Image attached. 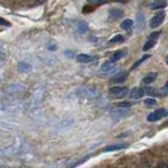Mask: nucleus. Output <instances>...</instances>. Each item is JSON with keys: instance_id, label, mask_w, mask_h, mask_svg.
I'll list each match as a JSON object with an SVG mask.
<instances>
[{"instance_id": "2", "label": "nucleus", "mask_w": 168, "mask_h": 168, "mask_svg": "<svg viewBox=\"0 0 168 168\" xmlns=\"http://www.w3.org/2000/svg\"><path fill=\"white\" fill-rule=\"evenodd\" d=\"M108 92L115 98H123L129 92V90L126 86H112L109 88Z\"/></svg>"}, {"instance_id": "13", "label": "nucleus", "mask_w": 168, "mask_h": 168, "mask_svg": "<svg viewBox=\"0 0 168 168\" xmlns=\"http://www.w3.org/2000/svg\"><path fill=\"white\" fill-rule=\"evenodd\" d=\"M77 60L82 63H88L94 60V57L89 56V55H86V54H80L77 56Z\"/></svg>"}, {"instance_id": "11", "label": "nucleus", "mask_w": 168, "mask_h": 168, "mask_svg": "<svg viewBox=\"0 0 168 168\" xmlns=\"http://www.w3.org/2000/svg\"><path fill=\"white\" fill-rule=\"evenodd\" d=\"M126 79H127V73L122 71V73L113 76V78L111 79V81H112L113 83H123Z\"/></svg>"}, {"instance_id": "5", "label": "nucleus", "mask_w": 168, "mask_h": 168, "mask_svg": "<svg viewBox=\"0 0 168 168\" xmlns=\"http://www.w3.org/2000/svg\"><path fill=\"white\" fill-rule=\"evenodd\" d=\"M160 34H161V32H157V33H153L152 35H150L148 37V40H147L146 42H145L144 46H143V50H150V48H152L153 46L155 45V43H157V39L158 37L160 36Z\"/></svg>"}, {"instance_id": "14", "label": "nucleus", "mask_w": 168, "mask_h": 168, "mask_svg": "<svg viewBox=\"0 0 168 168\" xmlns=\"http://www.w3.org/2000/svg\"><path fill=\"white\" fill-rule=\"evenodd\" d=\"M124 56H125V52H124V50H117V52L110 57V61L111 62H117L118 60L122 59Z\"/></svg>"}, {"instance_id": "26", "label": "nucleus", "mask_w": 168, "mask_h": 168, "mask_svg": "<svg viewBox=\"0 0 168 168\" xmlns=\"http://www.w3.org/2000/svg\"><path fill=\"white\" fill-rule=\"evenodd\" d=\"M65 55H66V56H68V57H74V54H73V52H68V50H67V52H65Z\"/></svg>"}, {"instance_id": "7", "label": "nucleus", "mask_w": 168, "mask_h": 168, "mask_svg": "<svg viewBox=\"0 0 168 168\" xmlns=\"http://www.w3.org/2000/svg\"><path fill=\"white\" fill-rule=\"evenodd\" d=\"M123 15H124L123 10H120V8H111L108 12V18L111 21H116V20H119L120 18H122Z\"/></svg>"}, {"instance_id": "3", "label": "nucleus", "mask_w": 168, "mask_h": 168, "mask_svg": "<svg viewBox=\"0 0 168 168\" xmlns=\"http://www.w3.org/2000/svg\"><path fill=\"white\" fill-rule=\"evenodd\" d=\"M129 110L128 108H125V107H120V108H113L110 110V116L112 119L115 120H120V119H124L125 117H127L129 115Z\"/></svg>"}, {"instance_id": "9", "label": "nucleus", "mask_w": 168, "mask_h": 168, "mask_svg": "<svg viewBox=\"0 0 168 168\" xmlns=\"http://www.w3.org/2000/svg\"><path fill=\"white\" fill-rule=\"evenodd\" d=\"M167 5L166 0H153L152 3L149 4V8L151 10H159V8H164Z\"/></svg>"}, {"instance_id": "23", "label": "nucleus", "mask_w": 168, "mask_h": 168, "mask_svg": "<svg viewBox=\"0 0 168 168\" xmlns=\"http://www.w3.org/2000/svg\"><path fill=\"white\" fill-rule=\"evenodd\" d=\"M161 92H162V94H163V96H167V94H168V81L166 82V84L163 86Z\"/></svg>"}, {"instance_id": "10", "label": "nucleus", "mask_w": 168, "mask_h": 168, "mask_svg": "<svg viewBox=\"0 0 168 168\" xmlns=\"http://www.w3.org/2000/svg\"><path fill=\"white\" fill-rule=\"evenodd\" d=\"M126 148V145L125 144H111V145H108V146H106L104 149H103V151L104 152H110V151H116V150H120V149H124Z\"/></svg>"}, {"instance_id": "8", "label": "nucleus", "mask_w": 168, "mask_h": 168, "mask_svg": "<svg viewBox=\"0 0 168 168\" xmlns=\"http://www.w3.org/2000/svg\"><path fill=\"white\" fill-rule=\"evenodd\" d=\"M145 27V17L142 13H138L136 14V29L139 32L143 31Z\"/></svg>"}, {"instance_id": "21", "label": "nucleus", "mask_w": 168, "mask_h": 168, "mask_svg": "<svg viewBox=\"0 0 168 168\" xmlns=\"http://www.w3.org/2000/svg\"><path fill=\"white\" fill-rule=\"evenodd\" d=\"M144 103H145L146 105H148V106H153V105L157 104V101H155L154 99L148 98V99H145V100H144Z\"/></svg>"}, {"instance_id": "19", "label": "nucleus", "mask_w": 168, "mask_h": 168, "mask_svg": "<svg viewBox=\"0 0 168 168\" xmlns=\"http://www.w3.org/2000/svg\"><path fill=\"white\" fill-rule=\"evenodd\" d=\"M88 29V25L85 21H80L79 24H78V31H79L80 34H84L86 33Z\"/></svg>"}, {"instance_id": "15", "label": "nucleus", "mask_w": 168, "mask_h": 168, "mask_svg": "<svg viewBox=\"0 0 168 168\" xmlns=\"http://www.w3.org/2000/svg\"><path fill=\"white\" fill-rule=\"evenodd\" d=\"M112 63L113 62H111V61H109V62H104L101 65V71H103V73H108L111 69H113Z\"/></svg>"}, {"instance_id": "25", "label": "nucleus", "mask_w": 168, "mask_h": 168, "mask_svg": "<svg viewBox=\"0 0 168 168\" xmlns=\"http://www.w3.org/2000/svg\"><path fill=\"white\" fill-rule=\"evenodd\" d=\"M0 25H3V26H10V23L8 21H6L5 19L0 18Z\"/></svg>"}, {"instance_id": "17", "label": "nucleus", "mask_w": 168, "mask_h": 168, "mask_svg": "<svg viewBox=\"0 0 168 168\" xmlns=\"http://www.w3.org/2000/svg\"><path fill=\"white\" fill-rule=\"evenodd\" d=\"M124 41V37L122 35H117L113 38H111L108 41V45H111V44H117V43H121V42Z\"/></svg>"}, {"instance_id": "16", "label": "nucleus", "mask_w": 168, "mask_h": 168, "mask_svg": "<svg viewBox=\"0 0 168 168\" xmlns=\"http://www.w3.org/2000/svg\"><path fill=\"white\" fill-rule=\"evenodd\" d=\"M18 69L22 73H26V71H29L32 69V65L25 62H20L18 64Z\"/></svg>"}, {"instance_id": "20", "label": "nucleus", "mask_w": 168, "mask_h": 168, "mask_svg": "<svg viewBox=\"0 0 168 168\" xmlns=\"http://www.w3.org/2000/svg\"><path fill=\"white\" fill-rule=\"evenodd\" d=\"M148 58H150V55H145V56H143L142 58H140L138 61H136V63H134V65H132L131 70H134V69H136V68H138V67L140 66V64H142V63L144 62L145 60H147V59H148Z\"/></svg>"}, {"instance_id": "24", "label": "nucleus", "mask_w": 168, "mask_h": 168, "mask_svg": "<svg viewBox=\"0 0 168 168\" xmlns=\"http://www.w3.org/2000/svg\"><path fill=\"white\" fill-rule=\"evenodd\" d=\"M108 0H89V3L92 4H102V3H106Z\"/></svg>"}, {"instance_id": "1", "label": "nucleus", "mask_w": 168, "mask_h": 168, "mask_svg": "<svg viewBox=\"0 0 168 168\" xmlns=\"http://www.w3.org/2000/svg\"><path fill=\"white\" fill-rule=\"evenodd\" d=\"M168 116V109L166 108H159L155 109L154 111L150 112L147 116V121L148 122H157L161 120L162 118H165Z\"/></svg>"}, {"instance_id": "28", "label": "nucleus", "mask_w": 168, "mask_h": 168, "mask_svg": "<svg viewBox=\"0 0 168 168\" xmlns=\"http://www.w3.org/2000/svg\"><path fill=\"white\" fill-rule=\"evenodd\" d=\"M166 63H167V65H168V57L166 58Z\"/></svg>"}, {"instance_id": "27", "label": "nucleus", "mask_w": 168, "mask_h": 168, "mask_svg": "<svg viewBox=\"0 0 168 168\" xmlns=\"http://www.w3.org/2000/svg\"><path fill=\"white\" fill-rule=\"evenodd\" d=\"M160 167H165V168H168V163L167 164H160Z\"/></svg>"}, {"instance_id": "12", "label": "nucleus", "mask_w": 168, "mask_h": 168, "mask_svg": "<svg viewBox=\"0 0 168 168\" xmlns=\"http://www.w3.org/2000/svg\"><path fill=\"white\" fill-rule=\"evenodd\" d=\"M157 76H158V73H149V74H147L144 78H143L142 82L144 84H150L154 81L155 78H157Z\"/></svg>"}, {"instance_id": "22", "label": "nucleus", "mask_w": 168, "mask_h": 168, "mask_svg": "<svg viewBox=\"0 0 168 168\" xmlns=\"http://www.w3.org/2000/svg\"><path fill=\"white\" fill-rule=\"evenodd\" d=\"M131 105H132L131 102H120V103H117L118 107H125V108H128V107H130Z\"/></svg>"}, {"instance_id": "18", "label": "nucleus", "mask_w": 168, "mask_h": 168, "mask_svg": "<svg viewBox=\"0 0 168 168\" xmlns=\"http://www.w3.org/2000/svg\"><path fill=\"white\" fill-rule=\"evenodd\" d=\"M132 25H134L132 20H130V19H126V20H124L123 22L121 23V28L125 29V31H128V29L131 28Z\"/></svg>"}, {"instance_id": "6", "label": "nucleus", "mask_w": 168, "mask_h": 168, "mask_svg": "<svg viewBox=\"0 0 168 168\" xmlns=\"http://www.w3.org/2000/svg\"><path fill=\"white\" fill-rule=\"evenodd\" d=\"M146 94V90L145 88H141V87H134L132 88L129 92V98L132 99V100H138V99L142 98L144 94Z\"/></svg>"}, {"instance_id": "4", "label": "nucleus", "mask_w": 168, "mask_h": 168, "mask_svg": "<svg viewBox=\"0 0 168 168\" xmlns=\"http://www.w3.org/2000/svg\"><path fill=\"white\" fill-rule=\"evenodd\" d=\"M165 16H166V14H165V12H163V10L160 12V13H158L157 15H154L153 18L150 20V27L151 28H155V27L160 26V25L164 22V20H165Z\"/></svg>"}]
</instances>
